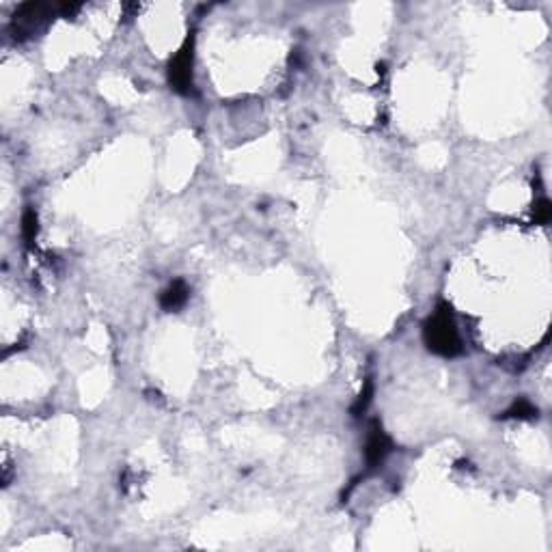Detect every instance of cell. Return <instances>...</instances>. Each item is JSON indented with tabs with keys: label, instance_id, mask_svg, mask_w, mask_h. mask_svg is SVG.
I'll use <instances>...</instances> for the list:
<instances>
[{
	"label": "cell",
	"instance_id": "7",
	"mask_svg": "<svg viewBox=\"0 0 552 552\" xmlns=\"http://www.w3.org/2000/svg\"><path fill=\"white\" fill-rule=\"evenodd\" d=\"M371 399H373V380L367 378L361 395L356 397V401H354V406H352V414H354V417H361V414H365L367 408H369V403H371Z\"/></svg>",
	"mask_w": 552,
	"mask_h": 552
},
{
	"label": "cell",
	"instance_id": "8",
	"mask_svg": "<svg viewBox=\"0 0 552 552\" xmlns=\"http://www.w3.org/2000/svg\"><path fill=\"white\" fill-rule=\"evenodd\" d=\"M533 214H535V220H537L539 225L550 223V218H552V205H550V201H548V199H541V201L535 205Z\"/></svg>",
	"mask_w": 552,
	"mask_h": 552
},
{
	"label": "cell",
	"instance_id": "5",
	"mask_svg": "<svg viewBox=\"0 0 552 552\" xmlns=\"http://www.w3.org/2000/svg\"><path fill=\"white\" fill-rule=\"evenodd\" d=\"M39 233V218L35 207H26V212L22 214V240L26 246H33V242L37 240Z\"/></svg>",
	"mask_w": 552,
	"mask_h": 552
},
{
	"label": "cell",
	"instance_id": "2",
	"mask_svg": "<svg viewBox=\"0 0 552 552\" xmlns=\"http://www.w3.org/2000/svg\"><path fill=\"white\" fill-rule=\"evenodd\" d=\"M192 67H195V39H188L184 48L169 63V85L177 93L186 95L192 89Z\"/></svg>",
	"mask_w": 552,
	"mask_h": 552
},
{
	"label": "cell",
	"instance_id": "6",
	"mask_svg": "<svg viewBox=\"0 0 552 552\" xmlns=\"http://www.w3.org/2000/svg\"><path fill=\"white\" fill-rule=\"evenodd\" d=\"M505 419H533L537 417V408L527 401V399H518L505 414H503Z\"/></svg>",
	"mask_w": 552,
	"mask_h": 552
},
{
	"label": "cell",
	"instance_id": "1",
	"mask_svg": "<svg viewBox=\"0 0 552 552\" xmlns=\"http://www.w3.org/2000/svg\"><path fill=\"white\" fill-rule=\"evenodd\" d=\"M423 341L427 350L438 356L453 358L462 354L464 347H462V339L455 328V319H453L451 307L445 305V302H440L436 311L423 324Z\"/></svg>",
	"mask_w": 552,
	"mask_h": 552
},
{
	"label": "cell",
	"instance_id": "4",
	"mask_svg": "<svg viewBox=\"0 0 552 552\" xmlns=\"http://www.w3.org/2000/svg\"><path fill=\"white\" fill-rule=\"evenodd\" d=\"M188 285L181 281V279H177V281H173L167 289L162 291V296H160V307L167 311V313H173V311H179L184 305H186V300H188Z\"/></svg>",
	"mask_w": 552,
	"mask_h": 552
},
{
	"label": "cell",
	"instance_id": "3",
	"mask_svg": "<svg viewBox=\"0 0 552 552\" xmlns=\"http://www.w3.org/2000/svg\"><path fill=\"white\" fill-rule=\"evenodd\" d=\"M391 438L386 436V432L382 429L380 421H371L369 425V434H367V445H365V460H367V468H378L384 457L391 453Z\"/></svg>",
	"mask_w": 552,
	"mask_h": 552
}]
</instances>
